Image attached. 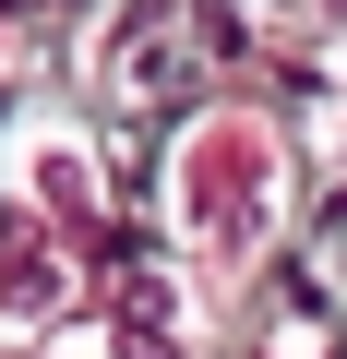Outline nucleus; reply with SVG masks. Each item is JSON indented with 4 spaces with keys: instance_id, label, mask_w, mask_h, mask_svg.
Masks as SVG:
<instances>
[{
    "instance_id": "f03ea898",
    "label": "nucleus",
    "mask_w": 347,
    "mask_h": 359,
    "mask_svg": "<svg viewBox=\"0 0 347 359\" xmlns=\"http://www.w3.org/2000/svg\"><path fill=\"white\" fill-rule=\"evenodd\" d=\"M25 192H36L48 216H72V204L96 216V156H84L72 132H48V120H36V132H25Z\"/></svg>"
},
{
    "instance_id": "f257e3e1",
    "label": "nucleus",
    "mask_w": 347,
    "mask_h": 359,
    "mask_svg": "<svg viewBox=\"0 0 347 359\" xmlns=\"http://www.w3.org/2000/svg\"><path fill=\"white\" fill-rule=\"evenodd\" d=\"M275 216H287V144H275L252 108L192 120L180 156H168V228H180V252H192V276H204L216 299L264 264Z\"/></svg>"
}]
</instances>
